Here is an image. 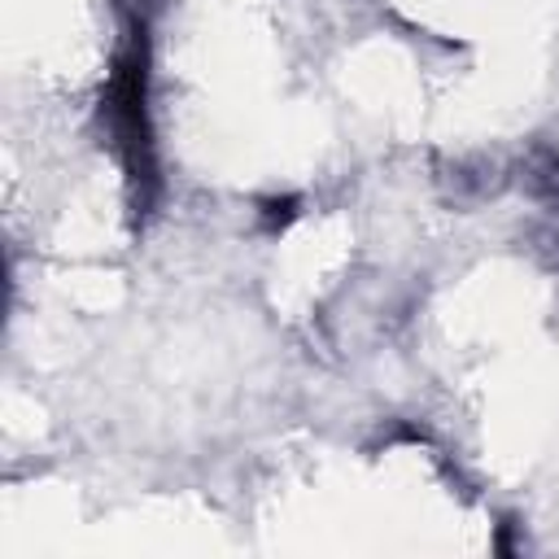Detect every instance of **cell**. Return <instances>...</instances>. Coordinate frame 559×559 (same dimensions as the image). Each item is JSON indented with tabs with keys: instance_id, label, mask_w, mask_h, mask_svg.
Instances as JSON below:
<instances>
[{
	"instance_id": "obj_1",
	"label": "cell",
	"mask_w": 559,
	"mask_h": 559,
	"mask_svg": "<svg viewBox=\"0 0 559 559\" xmlns=\"http://www.w3.org/2000/svg\"><path fill=\"white\" fill-rule=\"evenodd\" d=\"M148 79H153V44L148 22L131 17L122 31V44L114 52L109 83L100 92V127L127 170L131 205L144 218L162 197V170H157V131L148 109Z\"/></svg>"
},
{
	"instance_id": "obj_2",
	"label": "cell",
	"mask_w": 559,
	"mask_h": 559,
	"mask_svg": "<svg viewBox=\"0 0 559 559\" xmlns=\"http://www.w3.org/2000/svg\"><path fill=\"white\" fill-rule=\"evenodd\" d=\"M524 188L533 201H542L546 210L559 214V153L555 148H537L524 162Z\"/></svg>"
},
{
	"instance_id": "obj_3",
	"label": "cell",
	"mask_w": 559,
	"mask_h": 559,
	"mask_svg": "<svg viewBox=\"0 0 559 559\" xmlns=\"http://www.w3.org/2000/svg\"><path fill=\"white\" fill-rule=\"evenodd\" d=\"M293 214H297V197H271V201H262V218H266L271 231L284 227Z\"/></svg>"
}]
</instances>
